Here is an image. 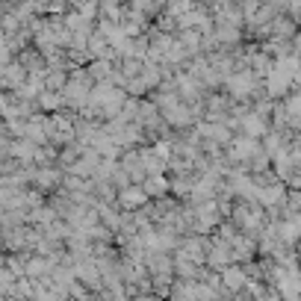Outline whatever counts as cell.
Here are the masks:
<instances>
[{"label": "cell", "mask_w": 301, "mask_h": 301, "mask_svg": "<svg viewBox=\"0 0 301 301\" xmlns=\"http://www.w3.org/2000/svg\"><path fill=\"white\" fill-rule=\"evenodd\" d=\"M242 281H245V275L239 269H228V272H224V284H228V286H239Z\"/></svg>", "instance_id": "6da1fadb"}]
</instances>
